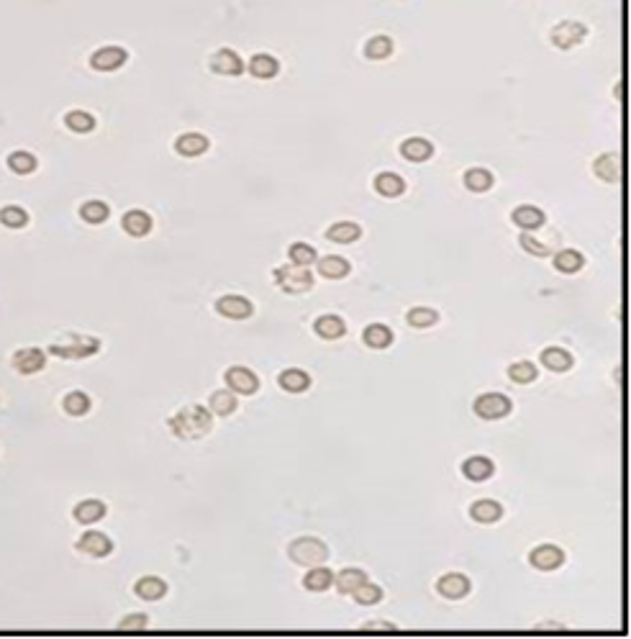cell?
Returning a JSON list of instances; mask_svg holds the SVG:
<instances>
[{
	"label": "cell",
	"mask_w": 631,
	"mask_h": 639,
	"mask_svg": "<svg viewBox=\"0 0 631 639\" xmlns=\"http://www.w3.org/2000/svg\"><path fill=\"white\" fill-rule=\"evenodd\" d=\"M470 516L475 521H480V524H493V521H498L503 516V506L496 503V501H477L470 508Z\"/></svg>",
	"instance_id": "d4e9b609"
},
{
	"label": "cell",
	"mask_w": 631,
	"mask_h": 639,
	"mask_svg": "<svg viewBox=\"0 0 631 639\" xmlns=\"http://www.w3.org/2000/svg\"><path fill=\"white\" fill-rule=\"evenodd\" d=\"M475 414L480 419L496 421V419H503L511 414V401L503 393H485L475 401Z\"/></svg>",
	"instance_id": "8992f818"
},
{
	"label": "cell",
	"mask_w": 631,
	"mask_h": 639,
	"mask_svg": "<svg viewBox=\"0 0 631 639\" xmlns=\"http://www.w3.org/2000/svg\"><path fill=\"white\" fill-rule=\"evenodd\" d=\"M437 591L444 595V598L457 601V598H465V595L470 593V580L465 578V575H460V572H449V575H444V578L437 583Z\"/></svg>",
	"instance_id": "4fadbf2b"
},
{
	"label": "cell",
	"mask_w": 631,
	"mask_h": 639,
	"mask_svg": "<svg viewBox=\"0 0 631 639\" xmlns=\"http://www.w3.org/2000/svg\"><path fill=\"white\" fill-rule=\"evenodd\" d=\"M290 558L295 560L298 565H321L328 558L326 544L316 539V536H300L290 544Z\"/></svg>",
	"instance_id": "3957f363"
},
{
	"label": "cell",
	"mask_w": 631,
	"mask_h": 639,
	"mask_svg": "<svg viewBox=\"0 0 631 639\" xmlns=\"http://www.w3.org/2000/svg\"><path fill=\"white\" fill-rule=\"evenodd\" d=\"M136 595L144 598V601H159L164 593H167V583L162 578H154V575H147V578L136 580L134 586Z\"/></svg>",
	"instance_id": "e0dca14e"
},
{
	"label": "cell",
	"mask_w": 631,
	"mask_h": 639,
	"mask_svg": "<svg viewBox=\"0 0 631 639\" xmlns=\"http://www.w3.org/2000/svg\"><path fill=\"white\" fill-rule=\"evenodd\" d=\"M121 226H124L126 234H131V237H147L149 231H152V216H149L147 211H128V213L124 216Z\"/></svg>",
	"instance_id": "ac0fdd59"
},
{
	"label": "cell",
	"mask_w": 631,
	"mask_h": 639,
	"mask_svg": "<svg viewBox=\"0 0 631 639\" xmlns=\"http://www.w3.org/2000/svg\"><path fill=\"white\" fill-rule=\"evenodd\" d=\"M362 629L364 632H367V629H387V632H395V624H387V621H370V624H364Z\"/></svg>",
	"instance_id": "681fc988"
},
{
	"label": "cell",
	"mask_w": 631,
	"mask_h": 639,
	"mask_svg": "<svg viewBox=\"0 0 631 639\" xmlns=\"http://www.w3.org/2000/svg\"><path fill=\"white\" fill-rule=\"evenodd\" d=\"M511 218H513V223L521 226L524 231H534V229H539V226H544V221H547L544 211L536 209V206H519V209L513 211Z\"/></svg>",
	"instance_id": "9a60e30c"
},
{
	"label": "cell",
	"mask_w": 631,
	"mask_h": 639,
	"mask_svg": "<svg viewBox=\"0 0 631 639\" xmlns=\"http://www.w3.org/2000/svg\"><path fill=\"white\" fill-rule=\"evenodd\" d=\"M147 624H149V619L144 617V614H136V617H128V619H124L119 624V629H147Z\"/></svg>",
	"instance_id": "c3c4849f"
},
{
	"label": "cell",
	"mask_w": 631,
	"mask_h": 639,
	"mask_svg": "<svg viewBox=\"0 0 631 639\" xmlns=\"http://www.w3.org/2000/svg\"><path fill=\"white\" fill-rule=\"evenodd\" d=\"M462 473H465V477L480 483V480H488V477L493 475V462L488 460V457H470V460L462 465Z\"/></svg>",
	"instance_id": "484cf974"
},
{
	"label": "cell",
	"mask_w": 631,
	"mask_h": 639,
	"mask_svg": "<svg viewBox=\"0 0 631 639\" xmlns=\"http://www.w3.org/2000/svg\"><path fill=\"white\" fill-rule=\"evenodd\" d=\"M290 260H293V265H300V268H308V265H313L316 262V249L308 244H303V242H295V244H290Z\"/></svg>",
	"instance_id": "f6af8a7d"
},
{
	"label": "cell",
	"mask_w": 631,
	"mask_h": 639,
	"mask_svg": "<svg viewBox=\"0 0 631 639\" xmlns=\"http://www.w3.org/2000/svg\"><path fill=\"white\" fill-rule=\"evenodd\" d=\"M465 185L472 190V193H485L493 187V175L483 167H472V170L465 175Z\"/></svg>",
	"instance_id": "e575fe53"
},
{
	"label": "cell",
	"mask_w": 631,
	"mask_h": 639,
	"mask_svg": "<svg viewBox=\"0 0 631 639\" xmlns=\"http://www.w3.org/2000/svg\"><path fill=\"white\" fill-rule=\"evenodd\" d=\"M237 411V393L234 390H218L211 395V414L215 416H229Z\"/></svg>",
	"instance_id": "1f68e13d"
},
{
	"label": "cell",
	"mask_w": 631,
	"mask_h": 639,
	"mask_svg": "<svg viewBox=\"0 0 631 639\" xmlns=\"http://www.w3.org/2000/svg\"><path fill=\"white\" fill-rule=\"evenodd\" d=\"M275 280L285 293H305V290L313 288V275L308 272V268H300V265L277 268Z\"/></svg>",
	"instance_id": "277c9868"
},
{
	"label": "cell",
	"mask_w": 631,
	"mask_h": 639,
	"mask_svg": "<svg viewBox=\"0 0 631 639\" xmlns=\"http://www.w3.org/2000/svg\"><path fill=\"white\" fill-rule=\"evenodd\" d=\"M65 411H67L69 416H85L90 411V398L82 390H72L65 398Z\"/></svg>",
	"instance_id": "ee69618b"
},
{
	"label": "cell",
	"mask_w": 631,
	"mask_h": 639,
	"mask_svg": "<svg viewBox=\"0 0 631 639\" xmlns=\"http://www.w3.org/2000/svg\"><path fill=\"white\" fill-rule=\"evenodd\" d=\"M375 190L380 195H385V198H398L406 190V183L395 172H383V175L375 178Z\"/></svg>",
	"instance_id": "4316f807"
},
{
	"label": "cell",
	"mask_w": 631,
	"mask_h": 639,
	"mask_svg": "<svg viewBox=\"0 0 631 639\" xmlns=\"http://www.w3.org/2000/svg\"><path fill=\"white\" fill-rule=\"evenodd\" d=\"M65 124H67L72 131H77V134H88V131H93L95 129V119L90 116V113L85 111H72L65 116Z\"/></svg>",
	"instance_id": "7bdbcfd3"
},
{
	"label": "cell",
	"mask_w": 631,
	"mask_h": 639,
	"mask_svg": "<svg viewBox=\"0 0 631 639\" xmlns=\"http://www.w3.org/2000/svg\"><path fill=\"white\" fill-rule=\"evenodd\" d=\"M542 362L547 364V370L552 372H564L572 367V355L567 350H559V347H552V350L542 352Z\"/></svg>",
	"instance_id": "f546056e"
},
{
	"label": "cell",
	"mask_w": 631,
	"mask_h": 639,
	"mask_svg": "<svg viewBox=\"0 0 631 639\" xmlns=\"http://www.w3.org/2000/svg\"><path fill=\"white\" fill-rule=\"evenodd\" d=\"M77 550L85 552V555H93V558H105L113 552V542L103 532H88L77 539Z\"/></svg>",
	"instance_id": "30bf717a"
},
{
	"label": "cell",
	"mask_w": 631,
	"mask_h": 639,
	"mask_svg": "<svg viewBox=\"0 0 631 639\" xmlns=\"http://www.w3.org/2000/svg\"><path fill=\"white\" fill-rule=\"evenodd\" d=\"M354 598H357V603H362V606H372V603H378L380 598H383V591H380V586H372V583L364 580L362 586L354 591Z\"/></svg>",
	"instance_id": "bcb514c9"
},
{
	"label": "cell",
	"mask_w": 631,
	"mask_h": 639,
	"mask_svg": "<svg viewBox=\"0 0 631 639\" xmlns=\"http://www.w3.org/2000/svg\"><path fill=\"white\" fill-rule=\"evenodd\" d=\"M401 154L406 159H411V162H426L434 154V147L426 139H421V136H413V139H406L401 144Z\"/></svg>",
	"instance_id": "d6986e66"
},
{
	"label": "cell",
	"mask_w": 631,
	"mask_h": 639,
	"mask_svg": "<svg viewBox=\"0 0 631 639\" xmlns=\"http://www.w3.org/2000/svg\"><path fill=\"white\" fill-rule=\"evenodd\" d=\"M585 37H587V26L580 21H559L550 31L552 44L559 46V49H572V46H578Z\"/></svg>",
	"instance_id": "5b68a950"
},
{
	"label": "cell",
	"mask_w": 631,
	"mask_h": 639,
	"mask_svg": "<svg viewBox=\"0 0 631 639\" xmlns=\"http://www.w3.org/2000/svg\"><path fill=\"white\" fill-rule=\"evenodd\" d=\"M364 580H367V575L362 570L347 567V570H342V575H336V588H339V593H354Z\"/></svg>",
	"instance_id": "836d02e7"
},
{
	"label": "cell",
	"mask_w": 631,
	"mask_h": 639,
	"mask_svg": "<svg viewBox=\"0 0 631 639\" xmlns=\"http://www.w3.org/2000/svg\"><path fill=\"white\" fill-rule=\"evenodd\" d=\"M74 519L80 524H95L105 516V503L103 501H82L74 506Z\"/></svg>",
	"instance_id": "cb8c5ba5"
},
{
	"label": "cell",
	"mask_w": 631,
	"mask_h": 639,
	"mask_svg": "<svg viewBox=\"0 0 631 639\" xmlns=\"http://www.w3.org/2000/svg\"><path fill=\"white\" fill-rule=\"evenodd\" d=\"M390 52H393V41L387 37H372L364 44V54L370 60H385V57H390Z\"/></svg>",
	"instance_id": "f35d334b"
},
{
	"label": "cell",
	"mask_w": 631,
	"mask_h": 639,
	"mask_svg": "<svg viewBox=\"0 0 631 639\" xmlns=\"http://www.w3.org/2000/svg\"><path fill=\"white\" fill-rule=\"evenodd\" d=\"M80 216H82V221H88V223H103L105 218L111 216V211H108V206H105L103 201H88L80 209Z\"/></svg>",
	"instance_id": "b9f144b4"
},
{
	"label": "cell",
	"mask_w": 631,
	"mask_h": 639,
	"mask_svg": "<svg viewBox=\"0 0 631 639\" xmlns=\"http://www.w3.org/2000/svg\"><path fill=\"white\" fill-rule=\"evenodd\" d=\"M313 329H316V334L324 336V339H339V336H344V331H347V327H344V321L339 319V316H321V319H316V324H313Z\"/></svg>",
	"instance_id": "83f0119b"
},
{
	"label": "cell",
	"mask_w": 631,
	"mask_h": 639,
	"mask_svg": "<svg viewBox=\"0 0 631 639\" xmlns=\"http://www.w3.org/2000/svg\"><path fill=\"white\" fill-rule=\"evenodd\" d=\"M8 167L15 172V175H31L36 170V157L29 154V152H13L8 157Z\"/></svg>",
	"instance_id": "74e56055"
},
{
	"label": "cell",
	"mask_w": 631,
	"mask_h": 639,
	"mask_svg": "<svg viewBox=\"0 0 631 639\" xmlns=\"http://www.w3.org/2000/svg\"><path fill=\"white\" fill-rule=\"evenodd\" d=\"M331 583H334V572L328 570V567L313 565V570L303 578V586L308 588V591H326Z\"/></svg>",
	"instance_id": "d590c367"
},
{
	"label": "cell",
	"mask_w": 631,
	"mask_h": 639,
	"mask_svg": "<svg viewBox=\"0 0 631 639\" xmlns=\"http://www.w3.org/2000/svg\"><path fill=\"white\" fill-rule=\"evenodd\" d=\"M364 344L372 347V350H385V347L393 344V331L385 324H370L364 329Z\"/></svg>",
	"instance_id": "603a6c76"
},
{
	"label": "cell",
	"mask_w": 631,
	"mask_h": 639,
	"mask_svg": "<svg viewBox=\"0 0 631 639\" xmlns=\"http://www.w3.org/2000/svg\"><path fill=\"white\" fill-rule=\"evenodd\" d=\"M536 629H564V626L562 624H550V621H547V624H539Z\"/></svg>",
	"instance_id": "f907efd6"
},
{
	"label": "cell",
	"mask_w": 631,
	"mask_h": 639,
	"mask_svg": "<svg viewBox=\"0 0 631 639\" xmlns=\"http://www.w3.org/2000/svg\"><path fill=\"white\" fill-rule=\"evenodd\" d=\"M211 70L218 72V74H241L244 62H241V57H239L234 49H221V52L213 54V60H211Z\"/></svg>",
	"instance_id": "5bb4252c"
},
{
	"label": "cell",
	"mask_w": 631,
	"mask_h": 639,
	"mask_svg": "<svg viewBox=\"0 0 631 639\" xmlns=\"http://www.w3.org/2000/svg\"><path fill=\"white\" fill-rule=\"evenodd\" d=\"M0 223L8 229H23L29 223V213L21 206H6V209H0Z\"/></svg>",
	"instance_id": "8d00e7d4"
},
{
	"label": "cell",
	"mask_w": 631,
	"mask_h": 639,
	"mask_svg": "<svg viewBox=\"0 0 631 639\" xmlns=\"http://www.w3.org/2000/svg\"><path fill=\"white\" fill-rule=\"evenodd\" d=\"M213 426V414L203 406H187L170 419V429L180 439H201Z\"/></svg>",
	"instance_id": "6da1fadb"
},
{
	"label": "cell",
	"mask_w": 631,
	"mask_h": 639,
	"mask_svg": "<svg viewBox=\"0 0 631 639\" xmlns=\"http://www.w3.org/2000/svg\"><path fill=\"white\" fill-rule=\"evenodd\" d=\"M529 560H531V565L536 570H557L564 562V552L559 547H554V544H542V547H536L529 555Z\"/></svg>",
	"instance_id": "8fae6325"
},
{
	"label": "cell",
	"mask_w": 631,
	"mask_h": 639,
	"mask_svg": "<svg viewBox=\"0 0 631 639\" xmlns=\"http://www.w3.org/2000/svg\"><path fill=\"white\" fill-rule=\"evenodd\" d=\"M519 242H521V246H524L526 252L536 254V257H550V254H552V246H544L542 242H536V239L531 237V234H526V231L521 234Z\"/></svg>",
	"instance_id": "7dc6e473"
},
{
	"label": "cell",
	"mask_w": 631,
	"mask_h": 639,
	"mask_svg": "<svg viewBox=\"0 0 631 639\" xmlns=\"http://www.w3.org/2000/svg\"><path fill=\"white\" fill-rule=\"evenodd\" d=\"M280 386L288 390V393H303L305 388L311 386V378H308V372L298 370V367H290V370H285L280 375Z\"/></svg>",
	"instance_id": "f1b7e54d"
},
{
	"label": "cell",
	"mask_w": 631,
	"mask_h": 639,
	"mask_svg": "<svg viewBox=\"0 0 631 639\" xmlns=\"http://www.w3.org/2000/svg\"><path fill=\"white\" fill-rule=\"evenodd\" d=\"M249 72L254 77H260V80H270V77H275L280 72V62L275 57H270V54H254L249 60Z\"/></svg>",
	"instance_id": "44dd1931"
},
{
	"label": "cell",
	"mask_w": 631,
	"mask_h": 639,
	"mask_svg": "<svg viewBox=\"0 0 631 639\" xmlns=\"http://www.w3.org/2000/svg\"><path fill=\"white\" fill-rule=\"evenodd\" d=\"M326 237L331 242H336V244H352V242H357V239L362 237V226H357L352 221H339L334 226H328Z\"/></svg>",
	"instance_id": "ffe728a7"
},
{
	"label": "cell",
	"mask_w": 631,
	"mask_h": 639,
	"mask_svg": "<svg viewBox=\"0 0 631 639\" xmlns=\"http://www.w3.org/2000/svg\"><path fill=\"white\" fill-rule=\"evenodd\" d=\"M11 364H13V370H18L21 375H34V372L44 370L46 355H44V350H39V347H26V350H18L13 357H11Z\"/></svg>",
	"instance_id": "52a82bcc"
},
{
	"label": "cell",
	"mask_w": 631,
	"mask_h": 639,
	"mask_svg": "<svg viewBox=\"0 0 631 639\" xmlns=\"http://www.w3.org/2000/svg\"><path fill=\"white\" fill-rule=\"evenodd\" d=\"M319 270L321 275L328 277V280H342V277L350 275V262L344 257H324L319 262Z\"/></svg>",
	"instance_id": "4dcf8cb0"
},
{
	"label": "cell",
	"mask_w": 631,
	"mask_h": 639,
	"mask_svg": "<svg viewBox=\"0 0 631 639\" xmlns=\"http://www.w3.org/2000/svg\"><path fill=\"white\" fill-rule=\"evenodd\" d=\"M595 175L601 180H606V183H618L621 180V159H618V154H601L598 159H595Z\"/></svg>",
	"instance_id": "2e32d148"
},
{
	"label": "cell",
	"mask_w": 631,
	"mask_h": 639,
	"mask_svg": "<svg viewBox=\"0 0 631 639\" xmlns=\"http://www.w3.org/2000/svg\"><path fill=\"white\" fill-rule=\"evenodd\" d=\"M536 375H539V370L534 367V362H513L511 367H508V378H511L513 383H521V386L534 383Z\"/></svg>",
	"instance_id": "60d3db41"
},
{
	"label": "cell",
	"mask_w": 631,
	"mask_h": 639,
	"mask_svg": "<svg viewBox=\"0 0 631 639\" xmlns=\"http://www.w3.org/2000/svg\"><path fill=\"white\" fill-rule=\"evenodd\" d=\"M175 149H178V154H182V157H198L208 149V139L203 134H182V136H178Z\"/></svg>",
	"instance_id": "7402d4cb"
},
{
	"label": "cell",
	"mask_w": 631,
	"mask_h": 639,
	"mask_svg": "<svg viewBox=\"0 0 631 639\" xmlns=\"http://www.w3.org/2000/svg\"><path fill=\"white\" fill-rule=\"evenodd\" d=\"M226 386H229L234 393L254 395L260 390V378H257L252 370H246V367H229V370H226Z\"/></svg>",
	"instance_id": "ba28073f"
},
{
	"label": "cell",
	"mask_w": 631,
	"mask_h": 639,
	"mask_svg": "<svg viewBox=\"0 0 631 639\" xmlns=\"http://www.w3.org/2000/svg\"><path fill=\"white\" fill-rule=\"evenodd\" d=\"M126 60H128L126 49H121V46H103V49H98V52L90 57V65L95 70H100V72H113V70L124 67V62Z\"/></svg>",
	"instance_id": "9c48e42d"
},
{
	"label": "cell",
	"mask_w": 631,
	"mask_h": 639,
	"mask_svg": "<svg viewBox=\"0 0 631 639\" xmlns=\"http://www.w3.org/2000/svg\"><path fill=\"white\" fill-rule=\"evenodd\" d=\"M100 350V339L95 336H82V334H69L67 342L62 344H52L49 352L57 357H65V360H82V357H93Z\"/></svg>",
	"instance_id": "7a4b0ae2"
},
{
	"label": "cell",
	"mask_w": 631,
	"mask_h": 639,
	"mask_svg": "<svg viewBox=\"0 0 631 639\" xmlns=\"http://www.w3.org/2000/svg\"><path fill=\"white\" fill-rule=\"evenodd\" d=\"M583 265H585V257L578 249H562V252L554 254V268L559 272H578Z\"/></svg>",
	"instance_id": "d6a6232c"
},
{
	"label": "cell",
	"mask_w": 631,
	"mask_h": 639,
	"mask_svg": "<svg viewBox=\"0 0 631 639\" xmlns=\"http://www.w3.org/2000/svg\"><path fill=\"white\" fill-rule=\"evenodd\" d=\"M439 321V313L434 311V308H423V305H418V308H411L409 311V324L413 329H429L434 327Z\"/></svg>",
	"instance_id": "ab89813d"
},
{
	"label": "cell",
	"mask_w": 631,
	"mask_h": 639,
	"mask_svg": "<svg viewBox=\"0 0 631 639\" xmlns=\"http://www.w3.org/2000/svg\"><path fill=\"white\" fill-rule=\"evenodd\" d=\"M215 308H218V313L229 316V319H249V316L254 313V305L249 303L246 298H241V296H223V298H218Z\"/></svg>",
	"instance_id": "7c38bea8"
}]
</instances>
